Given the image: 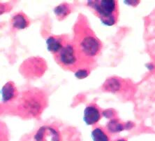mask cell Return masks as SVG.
I'll list each match as a JSON object with an SVG mask.
<instances>
[{
	"label": "cell",
	"instance_id": "9c48e42d",
	"mask_svg": "<svg viewBox=\"0 0 155 141\" xmlns=\"http://www.w3.org/2000/svg\"><path fill=\"white\" fill-rule=\"evenodd\" d=\"M66 35H53L51 36L47 39L46 44L48 50L51 52V53L54 55L56 53L59 49H60L61 45L63 44L64 40Z\"/></svg>",
	"mask_w": 155,
	"mask_h": 141
},
{
	"label": "cell",
	"instance_id": "5b68a950",
	"mask_svg": "<svg viewBox=\"0 0 155 141\" xmlns=\"http://www.w3.org/2000/svg\"><path fill=\"white\" fill-rule=\"evenodd\" d=\"M87 6L105 26H112L117 22L119 15L117 1L92 0L87 2Z\"/></svg>",
	"mask_w": 155,
	"mask_h": 141
},
{
	"label": "cell",
	"instance_id": "ba28073f",
	"mask_svg": "<svg viewBox=\"0 0 155 141\" xmlns=\"http://www.w3.org/2000/svg\"><path fill=\"white\" fill-rule=\"evenodd\" d=\"M29 19L23 12H18L12 16L11 23L13 28L17 29H24L29 26Z\"/></svg>",
	"mask_w": 155,
	"mask_h": 141
},
{
	"label": "cell",
	"instance_id": "52a82bcc",
	"mask_svg": "<svg viewBox=\"0 0 155 141\" xmlns=\"http://www.w3.org/2000/svg\"><path fill=\"white\" fill-rule=\"evenodd\" d=\"M101 114L97 107L89 105L84 111L83 120L87 125H94L101 119Z\"/></svg>",
	"mask_w": 155,
	"mask_h": 141
},
{
	"label": "cell",
	"instance_id": "5bb4252c",
	"mask_svg": "<svg viewBox=\"0 0 155 141\" xmlns=\"http://www.w3.org/2000/svg\"><path fill=\"white\" fill-rule=\"evenodd\" d=\"M103 115L107 118H111L115 115V112L112 110H107L103 112Z\"/></svg>",
	"mask_w": 155,
	"mask_h": 141
},
{
	"label": "cell",
	"instance_id": "8992f818",
	"mask_svg": "<svg viewBox=\"0 0 155 141\" xmlns=\"http://www.w3.org/2000/svg\"><path fill=\"white\" fill-rule=\"evenodd\" d=\"M19 94V91L15 87V84L12 81L6 83V84L2 87V100L4 103L9 104L13 103L18 98Z\"/></svg>",
	"mask_w": 155,
	"mask_h": 141
},
{
	"label": "cell",
	"instance_id": "7c38bea8",
	"mask_svg": "<svg viewBox=\"0 0 155 141\" xmlns=\"http://www.w3.org/2000/svg\"><path fill=\"white\" fill-rule=\"evenodd\" d=\"M127 127V126H124L123 124H122L119 120L117 119H113L110 120L106 125V129L108 132L110 133H118L124 130V129Z\"/></svg>",
	"mask_w": 155,
	"mask_h": 141
},
{
	"label": "cell",
	"instance_id": "6da1fadb",
	"mask_svg": "<svg viewBox=\"0 0 155 141\" xmlns=\"http://www.w3.org/2000/svg\"><path fill=\"white\" fill-rule=\"evenodd\" d=\"M72 41L83 68L91 70L101 53L103 45L83 14L78 15L75 22Z\"/></svg>",
	"mask_w": 155,
	"mask_h": 141
},
{
	"label": "cell",
	"instance_id": "3957f363",
	"mask_svg": "<svg viewBox=\"0 0 155 141\" xmlns=\"http://www.w3.org/2000/svg\"><path fill=\"white\" fill-rule=\"evenodd\" d=\"M9 105H14L15 113L23 118L37 117L47 106L46 95L38 88H29L19 94Z\"/></svg>",
	"mask_w": 155,
	"mask_h": 141
},
{
	"label": "cell",
	"instance_id": "9a60e30c",
	"mask_svg": "<svg viewBox=\"0 0 155 141\" xmlns=\"http://www.w3.org/2000/svg\"><path fill=\"white\" fill-rule=\"evenodd\" d=\"M115 141H127V140H124V139H118V140H115Z\"/></svg>",
	"mask_w": 155,
	"mask_h": 141
},
{
	"label": "cell",
	"instance_id": "277c9868",
	"mask_svg": "<svg viewBox=\"0 0 155 141\" xmlns=\"http://www.w3.org/2000/svg\"><path fill=\"white\" fill-rule=\"evenodd\" d=\"M53 57L55 62L67 71L76 72L78 70L84 69L73 41L68 35L65 36L62 45Z\"/></svg>",
	"mask_w": 155,
	"mask_h": 141
},
{
	"label": "cell",
	"instance_id": "30bf717a",
	"mask_svg": "<svg viewBox=\"0 0 155 141\" xmlns=\"http://www.w3.org/2000/svg\"><path fill=\"white\" fill-rule=\"evenodd\" d=\"M71 10L69 4L67 3L61 4L54 9V13L59 21H61L69 15Z\"/></svg>",
	"mask_w": 155,
	"mask_h": 141
},
{
	"label": "cell",
	"instance_id": "4fadbf2b",
	"mask_svg": "<svg viewBox=\"0 0 155 141\" xmlns=\"http://www.w3.org/2000/svg\"><path fill=\"white\" fill-rule=\"evenodd\" d=\"M90 70L89 69H81L78 70L77 72H75V76L77 77L78 79H82L85 78V77H87L90 73Z\"/></svg>",
	"mask_w": 155,
	"mask_h": 141
},
{
	"label": "cell",
	"instance_id": "8fae6325",
	"mask_svg": "<svg viewBox=\"0 0 155 141\" xmlns=\"http://www.w3.org/2000/svg\"><path fill=\"white\" fill-rule=\"evenodd\" d=\"M108 132L106 129L102 127H96L92 132L93 141H110Z\"/></svg>",
	"mask_w": 155,
	"mask_h": 141
},
{
	"label": "cell",
	"instance_id": "7a4b0ae2",
	"mask_svg": "<svg viewBox=\"0 0 155 141\" xmlns=\"http://www.w3.org/2000/svg\"><path fill=\"white\" fill-rule=\"evenodd\" d=\"M20 141H81L77 129L57 119L43 122Z\"/></svg>",
	"mask_w": 155,
	"mask_h": 141
}]
</instances>
